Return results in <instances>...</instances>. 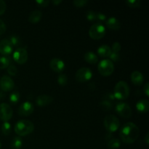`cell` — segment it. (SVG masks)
Instances as JSON below:
<instances>
[{
	"instance_id": "14",
	"label": "cell",
	"mask_w": 149,
	"mask_h": 149,
	"mask_svg": "<svg viewBox=\"0 0 149 149\" xmlns=\"http://www.w3.org/2000/svg\"><path fill=\"white\" fill-rule=\"evenodd\" d=\"M13 47L8 39H3L0 42V53L4 56L11 54Z\"/></svg>"
},
{
	"instance_id": "13",
	"label": "cell",
	"mask_w": 149,
	"mask_h": 149,
	"mask_svg": "<svg viewBox=\"0 0 149 149\" xmlns=\"http://www.w3.org/2000/svg\"><path fill=\"white\" fill-rule=\"evenodd\" d=\"M49 67L55 72L61 73L65 68V63L62 60L55 58H52L49 62Z\"/></svg>"
},
{
	"instance_id": "17",
	"label": "cell",
	"mask_w": 149,
	"mask_h": 149,
	"mask_svg": "<svg viewBox=\"0 0 149 149\" xmlns=\"http://www.w3.org/2000/svg\"><path fill=\"white\" fill-rule=\"evenodd\" d=\"M136 109L140 113H147L149 110V101L147 99H141L136 103Z\"/></svg>"
},
{
	"instance_id": "37",
	"label": "cell",
	"mask_w": 149,
	"mask_h": 149,
	"mask_svg": "<svg viewBox=\"0 0 149 149\" xmlns=\"http://www.w3.org/2000/svg\"><path fill=\"white\" fill-rule=\"evenodd\" d=\"M6 8H7V5H6L5 1L0 0V15L4 14L6 10Z\"/></svg>"
},
{
	"instance_id": "26",
	"label": "cell",
	"mask_w": 149,
	"mask_h": 149,
	"mask_svg": "<svg viewBox=\"0 0 149 149\" xmlns=\"http://www.w3.org/2000/svg\"><path fill=\"white\" fill-rule=\"evenodd\" d=\"M11 125L8 122H4L1 125V132L3 135H8L11 132Z\"/></svg>"
},
{
	"instance_id": "36",
	"label": "cell",
	"mask_w": 149,
	"mask_h": 149,
	"mask_svg": "<svg viewBox=\"0 0 149 149\" xmlns=\"http://www.w3.org/2000/svg\"><path fill=\"white\" fill-rule=\"evenodd\" d=\"M111 49V52H117L119 53V51L121 50V45L119 43V42H114V43L112 45V48Z\"/></svg>"
},
{
	"instance_id": "32",
	"label": "cell",
	"mask_w": 149,
	"mask_h": 149,
	"mask_svg": "<svg viewBox=\"0 0 149 149\" xmlns=\"http://www.w3.org/2000/svg\"><path fill=\"white\" fill-rule=\"evenodd\" d=\"M96 13L94 11H88L86 14V17L89 21H95L96 20Z\"/></svg>"
},
{
	"instance_id": "21",
	"label": "cell",
	"mask_w": 149,
	"mask_h": 149,
	"mask_svg": "<svg viewBox=\"0 0 149 149\" xmlns=\"http://www.w3.org/2000/svg\"><path fill=\"white\" fill-rule=\"evenodd\" d=\"M84 61L90 64H95L98 61V58L97 55L93 52H87L84 55Z\"/></svg>"
},
{
	"instance_id": "28",
	"label": "cell",
	"mask_w": 149,
	"mask_h": 149,
	"mask_svg": "<svg viewBox=\"0 0 149 149\" xmlns=\"http://www.w3.org/2000/svg\"><path fill=\"white\" fill-rule=\"evenodd\" d=\"M58 83L61 86H65L68 84V77L64 74H61L58 77Z\"/></svg>"
},
{
	"instance_id": "4",
	"label": "cell",
	"mask_w": 149,
	"mask_h": 149,
	"mask_svg": "<svg viewBox=\"0 0 149 149\" xmlns=\"http://www.w3.org/2000/svg\"><path fill=\"white\" fill-rule=\"evenodd\" d=\"M106 31L105 26L101 23L98 22V23L92 25L89 30V35H90V38H92L93 39L97 40V39H100L104 37V36L106 35Z\"/></svg>"
},
{
	"instance_id": "44",
	"label": "cell",
	"mask_w": 149,
	"mask_h": 149,
	"mask_svg": "<svg viewBox=\"0 0 149 149\" xmlns=\"http://www.w3.org/2000/svg\"><path fill=\"white\" fill-rule=\"evenodd\" d=\"M1 148V142H0V149Z\"/></svg>"
},
{
	"instance_id": "42",
	"label": "cell",
	"mask_w": 149,
	"mask_h": 149,
	"mask_svg": "<svg viewBox=\"0 0 149 149\" xmlns=\"http://www.w3.org/2000/svg\"><path fill=\"white\" fill-rule=\"evenodd\" d=\"M145 142H146V145H148L149 144V133L148 132H147L146 135V137H145Z\"/></svg>"
},
{
	"instance_id": "33",
	"label": "cell",
	"mask_w": 149,
	"mask_h": 149,
	"mask_svg": "<svg viewBox=\"0 0 149 149\" xmlns=\"http://www.w3.org/2000/svg\"><path fill=\"white\" fill-rule=\"evenodd\" d=\"M17 70L15 65H10L7 67V73L10 74V76H15L17 74Z\"/></svg>"
},
{
	"instance_id": "31",
	"label": "cell",
	"mask_w": 149,
	"mask_h": 149,
	"mask_svg": "<svg viewBox=\"0 0 149 149\" xmlns=\"http://www.w3.org/2000/svg\"><path fill=\"white\" fill-rule=\"evenodd\" d=\"M10 42V43H11V45L13 46H18L20 44V39L18 38V36H15V35H14V36H12L11 37H10V40H9Z\"/></svg>"
},
{
	"instance_id": "6",
	"label": "cell",
	"mask_w": 149,
	"mask_h": 149,
	"mask_svg": "<svg viewBox=\"0 0 149 149\" xmlns=\"http://www.w3.org/2000/svg\"><path fill=\"white\" fill-rule=\"evenodd\" d=\"M104 126L106 127V130L109 132H116L119 128L120 122L118 118H116L114 115H107L104 119Z\"/></svg>"
},
{
	"instance_id": "38",
	"label": "cell",
	"mask_w": 149,
	"mask_h": 149,
	"mask_svg": "<svg viewBox=\"0 0 149 149\" xmlns=\"http://www.w3.org/2000/svg\"><path fill=\"white\" fill-rule=\"evenodd\" d=\"M36 3L40 7H47L49 4V1L47 0H36Z\"/></svg>"
},
{
	"instance_id": "8",
	"label": "cell",
	"mask_w": 149,
	"mask_h": 149,
	"mask_svg": "<svg viewBox=\"0 0 149 149\" xmlns=\"http://www.w3.org/2000/svg\"><path fill=\"white\" fill-rule=\"evenodd\" d=\"M115 109H116V113L123 118L129 119L132 114V109H131L130 106L126 103H117L116 107H115Z\"/></svg>"
},
{
	"instance_id": "35",
	"label": "cell",
	"mask_w": 149,
	"mask_h": 149,
	"mask_svg": "<svg viewBox=\"0 0 149 149\" xmlns=\"http://www.w3.org/2000/svg\"><path fill=\"white\" fill-rule=\"evenodd\" d=\"M103 99H105V100H109V101L113 103V102L114 101V100H115V97H114V95H113V93H106V94L104 95Z\"/></svg>"
},
{
	"instance_id": "10",
	"label": "cell",
	"mask_w": 149,
	"mask_h": 149,
	"mask_svg": "<svg viewBox=\"0 0 149 149\" xmlns=\"http://www.w3.org/2000/svg\"><path fill=\"white\" fill-rule=\"evenodd\" d=\"M13 111L10 105L5 103L0 104V119L4 122H8L13 117Z\"/></svg>"
},
{
	"instance_id": "7",
	"label": "cell",
	"mask_w": 149,
	"mask_h": 149,
	"mask_svg": "<svg viewBox=\"0 0 149 149\" xmlns=\"http://www.w3.org/2000/svg\"><path fill=\"white\" fill-rule=\"evenodd\" d=\"M93 77V72L87 67H82L77 71L75 75L76 80L78 82L84 83L90 81Z\"/></svg>"
},
{
	"instance_id": "22",
	"label": "cell",
	"mask_w": 149,
	"mask_h": 149,
	"mask_svg": "<svg viewBox=\"0 0 149 149\" xmlns=\"http://www.w3.org/2000/svg\"><path fill=\"white\" fill-rule=\"evenodd\" d=\"M23 146V141L20 137H15L11 142L12 149H20Z\"/></svg>"
},
{
	"instance_id": "12",
	"label": "cell",
	"mask_w": 149,
	"mask_h": 149,
	"mask_svg": "<svg viewBox=\"0 0 149 149\" xmlns=\"http://www.w3.org/2000/svg\"><path fill=\"white\" fill-rule=\"evenodd\" d=\"M33 109H34V107L31 102H24L19 107L18 114L20 116H28L33 113Z\"/></svg>"
},
{
	"instance_id": "15",
	"label": "cell",
	"mask_w": 149,
	"mask_h": 149,
	"mask_svg": "<svg viewBox=\"0 0 149 149\" xmlns=\"http://www.w3.org/2000/svg\"><path fill=\"white\" fill-rule=\"evenodd\" d=\"M53 101V97L50 95H42L36 97V103L38 106L40 107H44L47 106L52 103Z\"/></svg>"
},
{
	"instance_id": "19",
	"label": "cell",
	"mask_w": 149,
	"mask_h": 149,
	"mask_svg": "<svg viewBox=\"0 0 149 149\" xmlns=\"http://www.w3.org/2000/svg\"><path fill=\"white\" fill-rule=\"evenodd\" d=\"M97 52L98 55H100L102 58H108L111 52V49L108 45H103L97 48Z\"/></svg>"
},
{
	"instance_id": "43",
	"label": "cell",
	"mask_w": 149,
	"mask_h": 149,
	"mask_svg": "<svg viewBox=\"0 0 149 149\" xmlns=\"http://www.w3.org/2000/svg\"><path fill=\"white\" fill-rule=\"evenodd\" d=\"M61 2H62V1H61V0H56V1H55V0H53V1H52V3H53V4L56 6L58 5L59 4H61Z\"/></svg>"
},
{
	"instance_id": "18",
	"label": "cell",
	"mask_w": 149,
	"mask_h": 149,
	"mask_svg": "<svg viewBox=\"0 0 149 149\" xmlns=\"http://www.w3.org/2000/svg\"><path fill=\"white\" fill-rule=\"evenodd\" d=\"M131 81L135 85H141L144 81L143 75L140 71H133L131 74Z\"/></svg>"
},
{
	"instance_id": "34",
	"label": "cell",
	"mask_w": 149,
	"mask_h": 149,
	"mask_svg": "<svg viewBox=\"0 0 149 149\" xmlns=\"http://www.w3.org/2000/svg\"><path fill=\"white\" fill-rule=\"evenodd\" d=\"M109 58H110L111 61L116 62V61H119V59H120V55H119V53H117V52H111L110 55H109Z\"/></svg>"
},
{
	"instance_id": "25",
	"label": "cell",
	"mask_w": 149,
	"mask_h": 149,
	"mask_svg": "<svg viewBox=\"0 0 149 149\" xmlns=\"http://www.w3.org/2000/svg\"><path fill=\"white\" fill-rule=\"evenodd\" d=\"M20 93H19L18 91H14L10 94V103L13 105L16 104V103H18V101L20 100Z\"/></svg>"
},
{
	"instance_id": "9",
	"label": "cell",
	"mask_w": 149,
	"mask_h": 149,
	"mask_svg": "<svg viewBox=\"0 0 149 149\" xmlns=\"http://www.w3.org/2000/svg\"><path fill=\"white\" fill-rule=\"evenodd\" d=\"M28 52L25 48L19 47L13 53V59L17 63L23 65L28 61Z\"/></svg>"
},
{
	"instance_id": "30",
	"label": "cell",
	"mask_w": 149,
	"mask_h": 149,
	"mask_svg": "<svg viewBox=\"0 0 149 149\" xmlns=\"http://www.w3.org/2000/svg\"><path fill=\"white\" fill-rule=\"evenodd\" d=\"M73 4L77 7H83L88 4L87 0H75L73 1Z\"/></svg>"
},
{
	"instance_id": "2",
	"label": "cell",
	"mask_w": 149,
	"mask_h": 149,
	"mask_svg": "<svg viewBox=\"0 0 149 149\" xmlns=\"http://www.w3.org/2000/svg\"><path fill=\"white\" fill-rule=\"evenodd\" d=\"M15 132L19 136H26L34 130V125L29 120L22 119L15 125Z\"/></svg>"
},
{
	"instance_id": "23",
	"label": "cell",
	"mask_w": 149,
	"mask_h": 149,
	"mask_svg": "<svg viewBox=\"0 0 149 149\" xmlns=\"http://www.w3.org/2000/svg\"><path fill=\"white\" fill-rule=\"evenodd\" d=\"M11 60L8 56H1L0 57V69H4L7 68L10 65Z\"/></svg>"
},
{
	"instance_id": "20",
	"label": "cell",
	"mask_w": 149,
	"mask_h": 149,
	"mask_svg": "<svg viewBox=\"0 0 149 149\" xmlns=\"http://www.w3.org/2000/svg\"><path fill=\"white\" fill-rule=\"evenodd\" d=\"M42 12L39 11V10H34V11L31 12V13L30 14L29 17V21L31 23H37L38 22H39L42 19Z\"/></svg>"
},
{
	"instance_id": "11",
	"label": "cell",
	"mask_w": 149,
	"mask_h": 149,
	"mask_svg": "<svg viewBox=\"0 0 149 149\" xmlns=\"http://www.w3.org/2000/svg\"><path fill=\"white\" fill-rule=\"evenodd\" d=\"M14 87V81L9 76L4 75L0 79V88L3 91H11L12 90H13Z\"/></svg>"
},
{
	"instance_id": "5",
	"label": "cell",
	"mask_w": 149,
	"mask_h": 149,
	"mask_svg": "<svg viewBox=\"0 0 149 149\" xmlns=\"http://www.w3.org/2000/svg\"><path fill=\"white\" fill-rule=\"evenodd\" d=\"M98 71L102 76L109 77L114 71V65L109 59H105L100 61L97 65Z\"/></svg>"
},
{
	"instance_id": "41",
	"label": "cell",
	"mask_w": 149,
	"mask_h": 149,
	"mask_svg": "<svg viewBox=\"0 0 149 149\" xmlns=\"http://www.w3.org/2000/svg\"><path fill=\"white\" fill-rule=\"evenodd\" d=\"M143 92L147 97H149V84L148 82L146 83L145 85H144Z\"/></svg>"
},
{
	"instance_id": "1",
	"label": "cell",
	"mask_w": 149,
	"mask_h": 149,
	"mask_svg": "<svg viewBox=\"0 0 149 149\" xmlns=\"http://www.w3.org/2000/svg\"><path fill=\"white\" fill-rule=\"evenodd\" d=\"M139 128L132 122H127L121 127L119 136L125 143L132 144L139 136Z\"/></svg>"
},
{
	"instance_id": "16",
	"label": "cell",
	"mask_w": 149,
	"mask_h": 149,
	"mask_svg": "<svg viewBox=\"0 0 149 149\" xmlns=\"http://www.w3.org/2000/svg\"><path fill=\"white\" fill-rule=\"evenodd\" d=\"M106 24L109 29L111 30H119L121 28V23L115 17H111L106 20Z\"/></svg>"
},
{
	"instance_id": "39",
	"label": "cell",
	"mask_w": 149,
	"mask_h": 149,
	"mask_svg": "<svg viewBox=\"0 0 149 149\" xmlns=\"http://www.w3.org/2000/svg\"><path fill=\"white\" fill-rule=\"evenodd\" d=\"M96 20H99V21H105V20H106V15L100 13H96Z\"/></svg>"
},
{
	"instance_id": "24",
	"label": "cell",
	"mask_w": 149,
	"mask_h": 149,
	"mask_svg": "<svg viewBox=\"0 0 149 149\" xmlns=\"http://www.w3.org/2000/svg\"><path fill=\"white\" fill-rule=\"evenodd\" d=\"M107 146L111 149H116L120 147V141L117 139V138H112V139L109 140L107 143Z\"/></svg>"
},
{
	"instance_id": "3",
	"label": "cell",
	"mask_w": 149,
	"mask_h": 149,
	"mask_svg": "<svg viewBox=\"0 0 149 149\" xmlns=\"http://www.w3.org/2000/svg\"><path fill=\"white\" fill-rule=\"evenodd\" d=\"M113 94L115 99L117 100H123L127 98L130 95V87L127 83L124 81H119L115 86Z\"/></svg>"
},
{
	"instance_id": "29",
	"label": "cell",
	"mask_w": 149,
	"mask_h": 149,
	"mask_svg": "<svg viewBox=\"0 0 149 149\" xmlns=\"http://www.w3.org/2000/svg\"><path fill=\"white\" fill-rule=\"evenodd\" d=\"M125 3L128 7H132V8H136V7H139L141 6L140 0H128V1H126Z\"/></svg>"
},
{
	"instance_id": "27",
	"label": "cell",
	"mask_w": 149,
	"mask_h": 149,
	"mask_svg": "<svg viewBox=\"0 0 149 149\" xmlns=\"http://www.w3.org/2000/svg\"><path fill=\"white\" fill-rule=\"evenodd\" d=\"M100 106H101L102 109L105 111H109L113 108V103L109 101V100H105V99H103V100L100 101Z\"/></svg>"
},
{
	"instance_id": "40",
	"label": "cell",
	"mask_w": 149,
	"mask_h": 149,
	"mask_svg": "<svg viewBox=\"0 0 149 149\" xmlns=\"http://www.w3.org/2000/svg\"><path fill=\"white\" fill-rule=\"evenodd\" d=\"M6 31V25L2 20L0 19V35L3 34Z\"/></svg>"
}]
</instances>
